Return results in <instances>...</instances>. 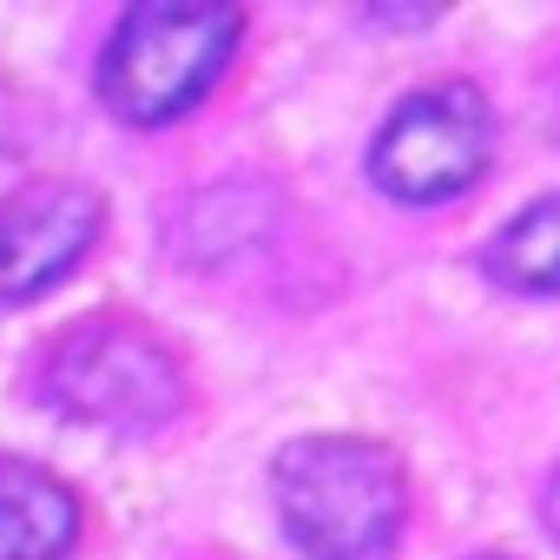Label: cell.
<instances>
[{"instance_id":"cell-9","label":"cell","mask_w":560,"mask_h":560,"mask_svg":"<svg viewBox=\"0 0 560 560\" xmlns=\"http://www.w3.org/2000/svg\"><path fill=\"white\" fill-rule=\"evenodd\" d=\"M14 145V93H8V80H0V152Z\"/></svg>"},{"instance_id":"cell-1","label":"cell","mask_w":560,"mask_h":560,"mask_svg":"<svg viewBox=\"0 0 560 560\" xmlns=\"http://www.w3.org/2000/svg\"><path fill=\"white\" fill-rule=\"evenodd\" d=\"M277 508L304 553L370 560L402 527V475L376 442L311 435L277 455Z\"/></svg>"},{"instance_id":"cell-6","label":"cell","mask_w":560,"mask_h":560,"mask_svg":"<svg viewBox=\"0 0 560 560\" xmlns=\"http://www.w3.org/2000/svg\"><path fill=\"white\" fill-rule=\"evenodd\" d=\"M80 534V501L27 462L0 455V560H60Z\"/></svg>"},{"instance_id":"cell-3","label":"cell","mask_w":560,"mask_h":560,"mask_svg":"<svg viewBox=\"0 0 560 560\" xmlns=\"http://www.w3.org/2000/svg\"><path fill=\"white\" fill-rule=\"evenodd\" d=\"M47 396L73 422L100 429H159L185 402L172 350L132 317H93L67 330L47 357Z\"/></svg>"},{"instance_id":"cell-8","label":"cell","mask_w":560,"mask_h":560,"mask_svg":"<svg viewBox=\"0 0 560 560\" xmlns=\"http://www.w3.org/2000/svg\"><path fill=\"white\" fill-rule=\"evenodd\" d=\"M488 270L514 291H560V198H540L534 211H521L494 237Z\"/></svg>"},{"instance_id":"cell-2","label":"cell","mask_w":560,"mask_h":560,"mask_svg":"<svg viewBox=\"0 0 560 560\" xmlns=\"http://www.w3.org/2000/svg\"><path fill=\"white\" fill-rule=\"evenodd\" d=\"M244 34L237 8H132L100 60V100L132 126L191 113Z\"/></svg>"},{"instance_id":"cell-4","label":"cell","mask_w":560,"mask_h":560,"mask_svg":"<svg viewBox=\"0 0 560 560\" xmlns=\"http://www.w3.org/2000/svg\"><path fill=\"white\" fill-rule=\"evenodd\" d=\"M488 145H494L488 100L475 86H429L389 113V126L376 132V152H370V172L389 198L435 205L481 178Z\"/></svg>"},{"instance_id":"cell-10","label":"cell","mask_w":560,"mask_h":560,"mask_svg":"<svg viewBox=\"0 0 560 560\" xmlns=\"http://www.w3.org/2000/svg\"><path fill=\"white\" fill-rule=\"evenodd\" d=\"M547 527H553V540H560V475L547 481Z\"/></svg>"},{"instance_id":"cell-5","label":"cell","mask_w":560,"mask_h":560,"mask_svg":"<svg viewBox=\"0 0 560 560\" xmlns=\"http://www.w3.org/2000/svg\"><path fill=\"white\" fill-rule=\"evenodd\" d=\"M100 191L73 185V178H47V185H27L0 205V304H21V298H40L47 284L93 250L100 237Z\"/></svg>"},{"instance_id":"cell-11","label":"cell","mask_w":560,"mask_h":560,"mask_svg":"<svg viewBox=\"0 0 560 560\" xmlns=\"http://www.w3.org/2000/svg\"><path fill=\"white\" fill-rule=\"evenodd\" d=\"M553 106H560V86H553ZM553 119H560V113H553Z\"/></svg>"},{"instance_id":"cell-7","label":"cell","mask_w":560,"mask_h":560,"mask_svg":"<svg viewBox=\"0 0 560 560\" xmlns=\"http://www.w3.org/2000/svg\"><path fill=\"white\" fill-rule=\"evenodd\" d=\"M270 191L250 185V178H224L211 191H198L185 205V218L172 224V244L185 264H231L237 250H250L264 231H270Z\"/></svg>"}]
</instances>
